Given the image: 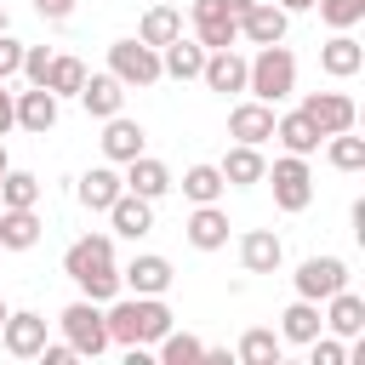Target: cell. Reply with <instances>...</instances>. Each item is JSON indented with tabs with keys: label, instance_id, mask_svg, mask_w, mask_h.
<instances>
[{
	"label": "cell",
	"instance_id": "6da1fadb",
	"mask_svg": "<svg viewBox=\"0 0 365 365\" xmlns=\"http://www.w3.org/2000/svg\"><path fill=\"white\" fill-rule=\"evenodd\" d=\"M63 274L80 285V297L91 302H114L120 297V268H114V234H86L63 251Z\"/></svg>",
	"mask_w": 365,
	"mask_h": 365
},
{
	"label": "cell",
	"instance_id": "7a4b0ae2",
	"mask_svg": "<svg viewBox=\"0 0 365 365\" xmlns=\"http://www.w3.org/2000/svg\"><path fill=\"white\" fill-rule=\"evenodd\" d=\"M103 319H108V342H120V348H148L171 331V308L160 297H114V308Z\"/></svg>",
	"mask_w": 365,
	"mask_h": 365
},
{
	"label": "cell",
	"instance_id": "3957f363",
	"mask_svg": "<svg viewBox=\"0 0 365 365\" xmlns=\"http://www.w3.org/2000/svg\"><path fill=\"white\" fill-rule=\"evenodd\" d=\"M245 91H251L257 103H285V97L297 91V57H291L285 40L257 46V57L245 63Z\"/></svg>",
	"mask_w": 365,
	"mask_h": 365
},
{
	"label": "cell",
	"instance_id": "277c9868",
	"mask_svg": "<svg viewBox=\"0 0 365 365\" xmlns=\"http://www.w3.org/2000/svg\"><path fill=\"white\" fill-rule=\"evenodd\" d=\"M57 325H63V342H68L80 359H97V354L108 348V319H103V308H97L91 297L68 302V308L57 314Z\"/></svg>",
	"mask_w": 365,
	"mask_h": 365
},
{
	"label": "cell",
	"instance_id": "5b68a950",
	"mask_svg": "<svg viewBox=\"0 0 365 365\" xmlns=\"http://www.w3.org/2000/svg\"><path fill=\"white\" fill-rule=\"evenodd\" d=\"M262 182H274V205L279 211H308L314 205V171H308L302 154H279L262 171Z\"/></svg>",
	"mask_w": 365,
	"mask_h": 365
},
{
	"label": "cell",
	"instance_id": "8992f818",
	"mask_svg": "<svg viewBox=\"0 0 365 365\" xmlns=\"http://www.w3.org/2000/svg\"><path fill=\"white\" fill-rule=\"evenodd\" d=\"M108 74L131 91V86H154L160 80V51L143 46V40H114L108 46Z\"/></svg>",
	"mask_w": 365,
	"mask_h": 365
},
{
	"label": "cell",
	"instance_id": "52a82bcc",
	"mask_svg": "<svg viewBox=\"0 0 365 365\" xmlns=\"http://www.w3.org/2000/svg\"><path fill=\"white\" fill-rule=\"evenodd\" d=\"M234 17H240V40L251 46H274L291 29V11H279L274 0H234Z\"/></svg>",
	"mask_w": 365,
	"mask_h": 365
},
{
	"label": "cell",
	"instance_id": "ba28073f",
	"mask_svg": "<svg viewBox=\"0 0 365 365\" xmlns=\"http://www.w3.org/2000/svg\"><path fill=\"white\" fill-rule=\"evenodd\" d=\"M194 40L205 51H222L240 40V17H234V0H194Z\"/></svg>",
	"mask_w": 365,
	"mask_h": 365
},
{
	"label": "cell",
	"instance_id": "9c48e42d",
	"mask_svg": "<svg viewBox=\"0 0 365 365\" xmlns=\"http://www.w3.org/2000/svg\"><path fill=\"white\" fill-rule=\"evenodd\" d=\"M302 114H308V120L319 125V137L354 131V120H359L354 97H342V91H308V97H302Z\"/></svg>",
	"mask_w": 365,
	"mask_h": 365
},
{
	"label": "cell",
	"instance_id": "30bf717a",
	"mask_svg": "<svg viewBox=\"0 0 365 365\" xmlns=\"http://www.w3.org/2000/svg\"><path fill=\"white\" fill-rule=\"evenodd\" d=\"M342 285H348V262L342 257H308L297 268V297H308V302H325Z\"/></svg>",
	"mask_w": 365,
	"mask_h": 365
},
{
	"label": "cell",
	"instance_id": "8fae6325",
	"mask_svg": "<svg viewBox=\"0 0 365 365\" xmlns=\"http://www.w3.org/2000/svg\"><path fill=\"white\" fill-rule=\"evenodd\" d=\"M171 262L165 257H154V251H143V257H131L125 268H120V285H131V297H165L171 291Z\"/></svg>",
	"mask_w": 365,
	"mask_h": 365
},
{
	"label": "cell",
	"instance_id": "7c38bea8",
	"mask_svg": "<svg viewBox=\"0 0 365 365\" xmlns=\"http://www.w3.org/2000/svg\"><path fill=\"white\" fill-rule=\"evenodd\" d=\"M0 342H6V354H11V359H34V354L46 348V319H40V314H29V308H17V314H6Z\"/></svg>",
	"mask_w": 365,
	"mask_h": 365
},
{
	"label": "cell",
	"instance_id": "4fadbf2b",
	"mask_svg": "<svg viewBox=\"0 0 365 365\" xmlns=\"http://www.w3.org/2000/svg\"><path fill=\"white\" fill-rule=\"evenodd\" d=\"M319 68H325L331 80H354V74L365 68V46L354 40V29H336V34L319 46Z\"/></svg>",
	"mask_w": 365,
	"mask_h": 365
},
{
	"label": "cell",
	"instance_id": "5bb4252c",
	"mask_svg": "<svg viewBox=\"0 0 365 365\" xmlns=\"http://www.w3.org/2000/svg\"><path fill=\"white\" fill-rule=\"evenodd\" d=\"M228 137L262 148V143L274 137V103H257V97H251V103H234V108H228Z\"/></svg>",
	"mask_w": 365,
	"mask_h": 365
},
{
	"label": "cell",
	"instance_id": "9a60e30c",
	"mask_svg": "<svg viewBox=\"0 0 365 365\" xmlns=\"http://www.w3.org/2000/svg\"><path fill=\"white\" fill-rule=\"evenodd\" d=\"M74 97H80V108H86V114H97V120H108V114H120V108H125V86H120L108 68H103V74H86Z\"/></svg>",
	"mask_w": 365,
	"mask_h": 365
},
{
	"label": "cell",
	"instance_id": "2e32d148",
	"mask_svg": "<svg viewBox=\"0 0 365 365\" xmlns=\"http://www.w3.org/2000/svg\"><path fill=\"white\" fill-rule=\"evenodd\" d=\"M11 114H17V125H23V131L46 137V131L57 125V97H51L46 86H29V91H17V97H11Z\"/></svg>",
	"mask_w": 365,
	"mask_h": 365
},
{
	"label": "cell",
	"instance_id": "e0dca14e",
	"mask_svg": "<svg viewBox=\"0 0 365 365\" xmlns=\"http://www.w3.org/2000/svg\"><path fill=\"white\" fill-rule=\"evenodd\" d=\"M143 143H148V131H143L137 120H125V114H108V125H103V160H108V165H125V160H137V154H143Z\"/></svg>",
	"mask_w": 365,
	"mask_h": 365
},
{
	"label": "cell",
	"instance_id": "ac0fdd59",
	"mask_svg": "<svg viewBox=\"0 0 365 365\" xmlns=\"http://www.w3.org/2000/svg\"><path fill=\"white\" fill-rule=\"evenodd\" d=\"M182 234H188V245L194 251H222L228 245V211L211 200V205H194V217L182 222Z\"/></svg>",
	"mask_w": 365,
	"mask_h": 365
},
{
	"label": "cell",
	"instance_id": "d6986e66",
	"mask_svg": "<svg viewBox=\"0 0 365 365\" xmlns=\"http://www.w3.org/2000/svg\"><path fill=\"white\" fill-rule=\"evenodd\" d=\"M240 262H245V274H274V268L285 262L279 234H274V228H245V234H240Z\"/></svg>",
	"mask_w": 365,
	"mask_h": 365
},
{
	"label": "cell",
	"instance_id": "ffe728a7",
	"mask_svg": "<svg viewBox=\"0 0 365 365\" xmlns=\"http://www.w3.org/2000/svg\"><path fill=\"white\" fill-rule=\"evenodd\" d=\"M200 80L211 86V91H245V57L234 51V46H222V51H205V68H200Z\"/></svg>",
	"mask_w": 365,
	"mask_h": 365
},
{
	"label": "cell",
	"instance_id": "44dd1931",
	"mask_svg": "<svg viewBox=\"0 0 365 365\" xmlns=\"http://www.w3.org/2000/svg\"><path fill=\"white\" fill-rule=\"evenodd\" d=\"M274 137H279V148H285V154H302V160H308V154H319V143H325V137H319V125H314L302 108H297V114H274Z\"/></svg>",
	"mask_w": 365,
	"mask_h": 365
},
{
	"label": "cell",
	"instance_id": "7402d4cb",
	"mask_svg": "<svg viewBox=\"0 0 365 365\" xmlns=\"http://www.w3.org/2000/svg\"><path fill=\"white\" fill-rule=\"evenodd\" d=\"M222 182L228 188H251V182H262V171H268V160H262V148L257 143H234L228 154H222Z\"/></svg>",
	"mask_w": 365,
	"mask_h": 365
},
{
	"label": "cell",
	"instance_id": "603a6c76",
	"mask_svg": "<svg viewBox=\"0 0 365 365\" xmlns=\"http://www.w3.org/2000/svg\"><path fill=\"white\" fill-rule=\"evenodd\" d=\"M74 194H80V205H86V211H108V205L125 194V177H120L114 165H91V171L80 177V188H74Z\"/></svg>",
	"mask_w": 365,
	"mask_h": 365
},
{
	"label": "cell",
	"instance_id": "cb8c5ba5",
	"mask_svg": "<svg viewBox=\"0 0 365 365\" xmlns=\"http://www.w3.org/2000/svg\"><path fill=\"white\" fill-rule=\"evenodd\" d=\"M108 222H114V234H125V240H143L148 228H154V200H143V194H120L114 205H108Z\"/></svg>",
	"mask_w": 365,
	"mask_h": 365
},
{
	"label": "cell",
	"instance_id": "d4e9b609",
	"mask_svg": "<svg viewBox=\"0 0 365 365\" xmlns=\"http://www.w3.org/2000/svg\"><path fill=\"white\" fill-rule=\"evenodd\" d=\"M325 331L331 336H359L365 331V297H354L348 285L325 297Z\"/></svg>",
	"mask_w": 365,
	"mask_h": 365
},
{
	"label": "cell",
	"instance_id": "484cf974",
	"mask_svg": "<svg viewBox=\"0 0 365 365\" xmlns=\"http://www.w3.org/2000/svg\"><path fill=\"white\" fill-rule=\"evenodd\" d=\"M40 240L34 205H0V251H29Z\"/></svg>",
	"mask_w": 365,
	"mask_h": 365
},
{
	"label": "cell",
	"instance_id": "4316f807",
	"mask_svg": "<svg viewBox=\"0 0 365 365\" xmlns=\"http://www.w3.org/2000/svg\"><path fill=\"white\" fill-rule=\"evenodd\" d=\"M200 68H205V46L200 40H171V46H160V74H171V80H200Z\"/></svg>",
	"mask_w": 365,
	"mask_h": 365
},
{
	"label": "cell",
	"instance_id": "83f0119b",
	"mask_svg": "<svg viewBox=\"0 0 365 365\" xmlns=\"http://www.w3.org/2000/svg\"><path fill=\"white\" fill-rule=\"evenodd\" d=\"M125 188H131V194H143V200H160V194L171 188V171H165V160H154V154H137V160H125Z\"/></svg>",
	"mask_w": 365,
	"mask_h": 365
},
{
	"label": "cell",
	"instance_id": "f1b7e54d",
	"mask_svg": "<svg viewBox=\"0 0 365 365\" xmlns=\"http://www.w3.org/2000/svg\"><path fill=\"white\" fill-rule=\"evenodd\" d=\"M319 331H325V314H319V302H308V297H297V302L279 314V336H285V342H302V348H308Z\"/></svg>",
	"mask_w": 365,
	"mask_h": 365
},
{
	"label": "cell",
	"instance_id": "f546056e",
	"mask_svg": "<svg viewBox=\"0 0 365 365\" xmlns=\"http://www.w3.org/2000/svg\"><path fill=\"white\" fill-rule=\"evenodd\" d=\"M177 34H182V11H177V6H148V11H143V23H137V40H143V46H154V51H160V46H171Z\"/></svg>",
	"mask_w": 365,
	"mask_h": 365
},
{
	"label": "cell",
	"instance_id": "4dcf8cb0",
	"mask_svg": "<svg viewBox=\"0 0 365 365\" xmlns=\"http://www.w3.org/2000/svg\"><path fill=\"white\" fill-rule=\"evenodd\" d=\"M240 365H279V354H285V336H274L268 325H251L245 336H240Z\"/></svg>",
	"mask_w": 365,
	"mask_h": 365
},
{
	"label": "cell",
	"instance_id": "1f68e13d",
	"mask_svg": "<svg viewBox=\"0 0 365 365\" xmlns=\"http://www.w3.org/2000/svg\"><path fill=\"white\" fill-rule=\"evenodd\" d=\"M222 188H228V182H222V171H217V165H188V171H182V194H188L194 205L222 200Z\"/></svg>",
	"mask_w": 365,
	"mask_h": 365
},
{
	"label": "cell",
	"instance_id": "d6a6232c",
	"mask_svg": "<svg viewBox=\"0 0 365 365\" xmlns=\"http://www.w3.org/2000/svg\"><path fill=\"white\" fill-rule=\"evenodd\" d=\"M325 160H331L336 171H365V137H354V131L325 137Z\"/></svg>",
	"mask_w": 365,
	"mask_h": 365
},
{
	"label": "cell",
	"instance_id": "836d02e7",
	"mask_svg": "<svg viewBox=\"0 0 365 365\" xmlns=\"http://www.w3.org/2000/svg\"><path fill=\"white\" fill-rule=\"evenodd\" d=\"M80 80H86V63L80 57H51V68H46V91L51 97H74Z\"/></svg>",
	"mask_w": 365,
	"mask_h": 365
},
{
	"label": "cell",
	"instance_id": "e575fe53",
	"mask_svg": "<svg viewBox=\"0 0 365 365\" xmlns=\"http://www.w3.org/2000/svg\"><path fill=\"white\" fill-rule=\"evenodd\" d=\"M0 205H40V177L34 171H6L0 177Z\"/></svg>",
	"mask_w": 365,
	"mask_h": 365
},
{
	"label": "cell",
	"instance_id": "d590c367",
	"mask_svg": "<svg viewBox=\"0 0 365 365\" xmlns=\"http://www.w3.org/2000/svg\"><path fill=\"white\" fill-rule=\"evenodd\" d=\"M200 354H205V342L188 336V331H165V336H160V359H165V365H194Z\"/></svg>",
	"mask_w": 365,
	"mask_h": 365
},
{
	"label": "cell",
	"instance_id": "8d00e7d4",
	"mask_svg": "<svg viewBox=\"0 0 365 365\" xmlns=\"http://www.w3.org/2000/svg\"><path fill=\"white\" fill-rule=\"evenodd\" d=\"M319 6V17L331 23V29H354V23H365V0H314Z\"/></svg>",
	"mask_w": 365,
	"mask_h": 365
},
{
	"label": "cell",
	"instance_id": "74e56055",
	"mask_svg": "<svg viewBox=\"0 0 365 365\" xmlns=\"http://www.w3.org/2000/svg\"><path fill=\"white\" fill-rule=\"evenodd\" d=\"M51 57H57L51 46H23V68H17V74H23L29 86H46V68H51Z\"/></svg>",
	"mask_w": 365,
	"mask_h": 365
},
{
	"label": "cell",
	"instance_id": "f35d334b",
	"mask_svg": "<svg viewBox=\"0 0 365 365\" xmlns=\"http://www.w3.org/2000/svg\"><path fill=\"white\" fill-rule=\"evenodd\" d=\"M308 359H314V365H342L348 348H342V336H314V342H308Z\"/></svg>",
	"mask_w": 365,
	"mask_h": 365
},
{
	"label": "cell",
	"instance_id": "ab89813d",
	"mask_svg": "<svg viewBox=\"0 0 365 365\" xmlns=\"http://www.w3.org/2000/svg\"><path fill=\"white\" fill-rule=\"evenodd\" d=\"M23 68V40H11L6 29H0V80H11Z\"/></svg>",
	"mask_w": 365,
	"mask_h": 365
},
{
	"label": "cell",
	"instance_id": "60d3db41",
	"mask_svg": "<svg viewBox=\"0 0 365 365\" xmlns=\"http://www.w3.org/2000/svg\"><path fill=\"white\" fill-rule=\"evenodd\" d=\"M34 11H40L46 23H68V17H74V0H34Z\"/></svg>",
	"mask_w": 365,
	"mask_h": 365
},
{
	"label": "cell",
	"instance_id": "b9f144b4",
	"mask_svg": "<svg viewBox=\"0 0 365 365\" xmlns=\"http://www.w3.org/2000/svg\"><path fill=\"white\" fill-rule=\"evenodd\" d=\"M34 359H46V365H68V359H80V354H74L68 342H46V348H40Z\"/></svg>",
	"mask_w": 365,
	"mask_h": 365
},
{
	"label": "cell",
	"instance_id": "7bdbcfd3",
	"mask_svg": "<svg viewBox=\"0 0 365 365\" xmlns=\"http://www.w3.org/2000/svg\"><path fill=\"white\" fill-rule=\"evenodd\" d=\"M11 97H17V91H6V80H0V137L17 125V114H11Z\"/></svg>",
	"mask_w": 365,
	"mask_h": 365
},
{
	"label": "cell",
	"instance_id": "ee69618b",
	"mask_svg": "<svg viewBox=\"0 0 365 365\" xmlns=\"http://www.w3.org/2000/svg\"><path fill=\"white\" fill-rule=\"evenodd\" d=\"M274 6H279V11H308L314 0H274Z\"/></svg>",
	"mask_w": 365,
	"mask_h": 365
},
{
	"label": "cell",
	"instance_id": "f6af8a7d",
	"mask_svg": "<svg viewBox=\"0 0 365 365\" xmlns=\"http://www.w3.org/2000/svg\"><path fill=\"white\" fill-rule=\"evenodd\" d=\"M6 171H11V160H6V143H0V177H6Z\"/></svg>",
	"mask_w": 365,
	"mask_h": 365
},
{
	"label": "cell",
	"instance_id": "bcb514c9",
	"mask_svg": "<svg viewBox=\"0 0 365 365\" xmlns=\"http://www.w3.org/2000/svg\"><path fill=\"white\" fill-rule=\"evenodd\" d=\"M6 314H11V308H6V302H0V325H6Z\"/></svg>",
	"mask_w": 365,
	"mask_h": 365
},
{
	"label": "cell",
	"instance_id": "7dc6e473",
	"mask_svg": "<svg viewBox=\"0 0 365 365\" xmlns=\"http://www.w3.org/2000/svg\"><path fill=\"white\" fill-rule=\"evenodd\" d=\"M0 29H6V6H0Z\"/></svg>",
	"mask_w": 365,
	"mask_h": 365
}]
</instances>
